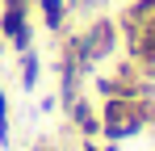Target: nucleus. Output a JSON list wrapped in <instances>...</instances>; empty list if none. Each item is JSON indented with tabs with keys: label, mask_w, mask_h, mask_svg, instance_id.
<instances>
[{
	"label": "nucleus",
	"mask_w": 155,
	"mask_h": 151,
	"mask_svg": "<svg viewBox=\"0 0 155 151\" xmlns=\"http://www.w3.org/2000/svg\"><path fill=\"white\" fill-rule=\"evenodd\" d=\"M147 101L143 97H109L101 109V134L105 139H130L147 130Z\"/></svg>",
	"instance_id": "f257e3e1"
},
{
	"label": "nucleus",
	"mask_w": 155,
	"mask_h": 151,
	"mask_svg": "<svg viewBox=\"0 0 155 151\" xmlns=\"http://www.w3.org/2000/svg\"><path fill=\"white\" fill-rule=\"evenodd\" d=\"M80 46H84V59H88V67L92 63H101V59H109L113 55V46H117V25L113 21H92L88 25V34H80Z\"/></svg>",
	"instance_id": "f03ea898"
},
{
	"label": "nucleus",
	"mask_w": 155,
	"mask_h": 151,
	"mask_svg": "<svg viewBox=\"0 0 155 151\" xmlns=\"http://www.w3.org/2000/svg\"><path fill=\"white\" fill-rule=\"evenodd\" d=\"M29 8H13V4H4V13H0V38H8L17 50H29V21H25Z\"/></svg>",
	"instance_id": "7ed1b4c3"
},
{
	"label": "nucleus",
	"mask_w": 155,
	"mask_h": 151,
	"mask_svg": "<svg viewBox=\"0 0 155 151\" xmlns=\"http://www.w3.org/2000/svg\"><path fill=\"white\" fill-rule=\"evenodd\" d=\"M67 113L76 118V126L84 130V134H88V139H92V134H101V118H97V113L88 109V101H80V97H76L71 105H67Z\"/></svg>",
	"instance_id": "20e7f679"
},
{
	"label": "nucleus",
	"mask_w": 155,
	"mask_h": 151,
	"mask_svg": "<svg viewBox=\"0 0 155 151\" xmlns=\"http://www.w3.org/2000/svg\"><path fill=\"white\" fill-rule=\"evenodd\" d=\"M38 4H42L46 29H63V21H67V0H38Z\"/></svg>",
	"instance_id": "39448f33"
},
{
	"label": "nucleus",
	"mask_w": 155,
	"mask_h": 151,
	"mask_svg": "<svg viewBox=\"0 0 155 151\" xmlns=\"http://www.w3.org/2000/svg\"><path fill=\"white\" fill-rule=\"evenodd\" d=\"M38 72H42L38 55L34 50H21V88H38Z\"/></svg>",
	"instance_id": "423d86ee"
},
{
	"label": "nucleus",
	"mask_w": 155,
	"mask_h": 151,
	"mask_svg": "<svg viewBox=\"0 0 155 151\" xmlns=\"http://www.w3.org/2000/svg\"><path fill=\"white\" fill-rule=\"evenodd\" d=\"M8 143V101H4V88H0V147Z\"/></svg>",
	"instance_id": "0eeeda50"
},
{
	"label": "nucleus",
	"mask_w": 155,
	"mask_h": 151,
	"mask_svg": "<svg viewBox=\"0 0 155 151\" xmlns=\"http://www.w3.org/2000/svg\"><path fill=\"white\" fill-rule=\"evenodd\" d=\"M84 151H101V147H97V143H84ZM109 151H113V147H109Z\"/></svg>",
	"instance_id": "6e6552de"
},
{
	"label": "nucleus",
	"mask_w": 155,
	"mask_h": 151,
	"mask_svg": "<svg viewBox=\"0 0 155 151\" xmlns=\"http://www.w3.org/2000/svg\"><path fill=\"white\" fill-rule=\"evenodd\" d=\"M34 151H54V147H51V143H42V147H34Z\"/></svg>",
	"instance_id": "1a4fd4ad"
}]
</instances>
